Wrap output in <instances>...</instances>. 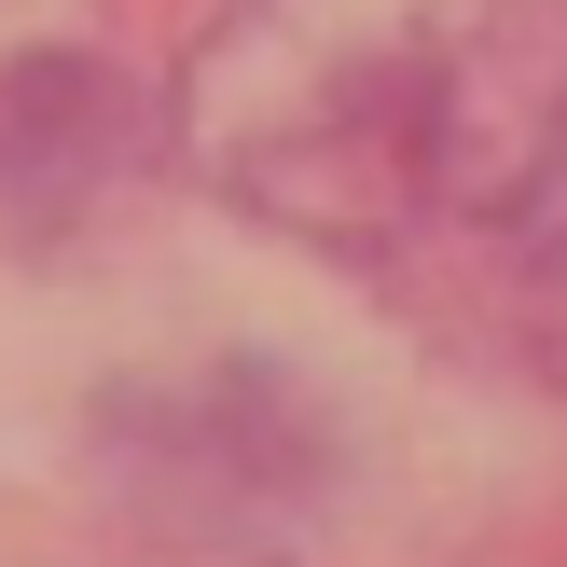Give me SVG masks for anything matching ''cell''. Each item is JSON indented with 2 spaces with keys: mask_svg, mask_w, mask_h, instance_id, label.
<instances>
[{
  "mask_svg": "<svg viewBox=\"0 0 567 567\" xmlns=\"http://www.w3.org/2000/svg\"><path fill=\"white\" fill-rule=\"evenodd\" d=\"M125 125H138V97L97 70V55H42V70H14L0 83V181H42V208H70L83 181H97V153H125Z\"/></svg>",
  "mask_w": 567,
  "mask_h": 567,
  "instance_id": "2",
  "label": "cell"
},
{
  "mask_svg": "<svg viewBox=\"0 0 567 567\" xmlns=\"http://www.w3.org/2000/svg\"><path fill=\"white\" fill-rule=\"evenodd\" d=\"M181 138L443 347L567 388V0H221Z\"/></svg>",
  "mask_w": 567,
  "mask_h": 567,
  "instance_id": "1",
  "label": "cell"
}]
</instances>
